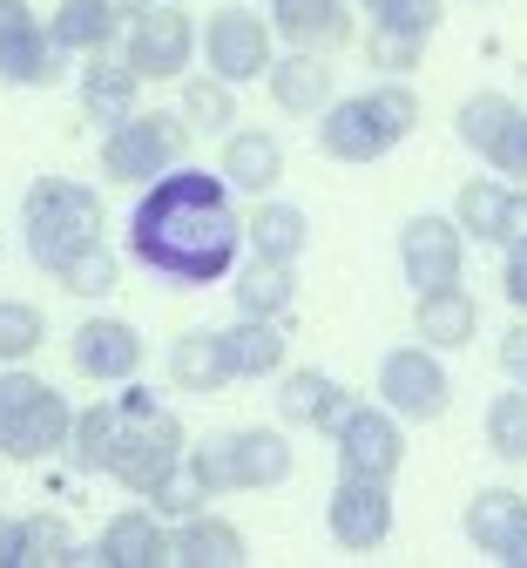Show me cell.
I'll list each match as a JSON object with an SVG mask.
<instances>
[{
	"instance_id": "6da1fadb",
	"label": "cell",
	"mask_w": 527,
	"mask_h": 568,
	"mask_svg": "<svg viewBox=\"0 0 527 568\" xmlns=\"http://www.w3.org/2000/svg\"><path fill=\"white\" fill-rule=\"evenodd\" d=\"M129 257L163 284H223L244 257L237 190L216 170H163L129 210Z\"/></svg>"
},
{
	"instance_id": "7a4b0ae2",
	"label": "cell",
	"mask_w": 527,
	"mask_h": 568,
	"mask_svg": "<svg viewBox=\"0 0 527 568\" xmlns=\"http://www.w3.org/2000/svg\"><path fill=\"white\" fill-rule=\"evenodd\" d=\"M419 129V95L406 89V75H386L365 95H332V109L318 115V150L332 163H379Z\"/></svg>"
},
{
	"instance_id": "3957f363",
	"label": "cell",
	"mask_w": 527,
	"mask_h": 568,
	"mask_svg": "<svg viewBox=\"0 0 527 568\" xmlns=\"http://www.w3.org/2000/svg\"><path fill=\"white\" fill-rule=\"evenodd\" d=\"M95 237H102V196L89 183H74V176H34L28 183V196H21V244H28V257L48 277Z\"/></svg>"
},
{
	"instance_id": "277c9868",
	"label": "cell",
	"mask_w": 527,
	"mask_h": 568,
	"mask_svg": "<svg viewBox=\"0 0 527 568\" xmlns=\"http://www.w3.org/2000/svg\"><path fill=\"white\" fill-rule=\"evenodd\" d=\"M68 419H74V406L61 386H48L28 366H0V454L14 467L54 460L68 447Z\"/></svg>"
},
{
	"instance_id": "5b68a950",
	"label": "cell",
	"mask_w": 527,
	"mask_h": 568,
	"mask_svg": "<svg viewBox=\"0 0 527 568\" xmlns=\"http://www.w3.org/2000/svg\"><path fill=\"white\" fill-rule=\"evenodd\" d=\"M183 454H190L183 447V419L170 406H156L149 393H122V426H115V447H109V467L102 474L142 501V494L156 487Z\"/></svg>"
},
{
	"instance_id": "8992f818",
	"label": "cell",
	"mask_w": 527,
	"mask_h": 568,
	"mask_svg": "<svg viewBox=\"0 0 527 568\" xmlns=\"http://www.w3.org/2000/svg\"><path fill=\"white\" fill-rule=\"evenodd\" d=\"M190 467L203 480V494H251V487H284L297 454L277 426H231V434H216L203 447H190Z\"/></svg>"
},
{
	"instance_id": "52a82bcc",
	"label": "cell",
	"mask_w": 527,
	"mask_h": 568,
	"mask_svg": "<svg viewBox=\"0 0 527 568\" xmlns=\"http://www.w3.org/2000/svg\"><path fill=\"white\" fill-rule=\"evenodd\" d=\"M190 150V122L170 115V109H135L122 122H109L102 135V176L109 183H156L163 170H176Z\"/></svg>"
},
{
	"instance_id": "ba28073f",
	"label": "cell",
	"mask_w": 527,
	"mask_h": 568,
	"mask_svg": "<svg viewBox=\"0 0 527 568\" xmlns=\"http://www.w3.org/2000/svg\"><path fill=\"white\" fill-rule=\"evenodd\" d=\"M325 440H332V454H338V474H358V480H386V487H393V474L406 467V419L386 413L379 399H372V406L352 399Z\"/></svg>"
},
{
	"instance_id": "9c48e42d",
	"label": "cell",
	"mask_w": 527,
	"mask_h": 568,
	"mask_svg": "<svg viewBox=\"0 0 527 568\" xmlns=\"http://www.w3.org/2000/svg\"><path fill=\"white\" fill-rule=\"evenodd\" d=\"M122 61L142 82H183L196 61V21L176 0H149L135 21H122Z\"/></svg>"
},
{
	"instance_id": "30bf717a",
	"label": "cell",
	"mask_w": 527,
	"mask_h": 568,
	"mask_svg": "<svg viewBox=\"0 0 527 568\" xmlns=\"http://www.w3.org/2000/svg\"><path fill=\"white\" fill-rule=\"evenodd\" d=\"M372 393H379V406L399 413L406 426H433V419H446V406H454V379H446L433 345H393L379 359V386Z\"/></svg>"
},
{
	"instance_id": "8fae6325",
	"label": "cell",
	"mask_w": 527,
	"mask_h": 568,
	"mask_svg": "<svg viewBox=\"0 0 527 568\" xmlns=\"http://www.w3.org/2000/svg\"><path fill=\"white\" fill-rule=\"evenodd\" d=\"M203 61H210V75L231 82V89L264 82L271 61H277V34H271V21L251 14V8H216V14L203 21Z\"/></svg>"
},
{
	"instance_id": "7c38bea8",
	"label": "cell",
	"mask_w": 527,
	"mask_h": 568,
	"mask_svg": "<svg viewBox=\"0 0 527 568\" xmlns=\"http://www.w3.org/2000/svg\"><path fill=\"white\" fill-rule=\"evenodd\" d=\"M61 48L48 41L41 14L28 8V0H0V82L14 89H54L61 82Z\"/></svg>"
},
{
	"instance_id": "4fadbf2b",
	"label": "cell",
	"mask_w": 527,
	"mask_h": 568,
	"mask_svg": "<svg viewBox=\"0 0 527 568\" xmlns=\"http://www.w3.org/2000/svg\"><path fill=\"white\" fill-rule=\"evenodd\" d=\"M325 528L338 548L352 555H372L393 541V487L386 480H358V474H338L332 501H325Z\"/></svg>"
},
{
	"instance_id": "5bb4252c",
	"label": "cell",
	"mask_w": 527,
	"mask_h": 568,
	"mask_svg": "<svg viewBox=\"0 0 527 568\" xmlns=\"http://www.w3.org/2000/svg\"><path fill=\"white\" fill-rule=\"evenodd\" d=\"M399 271H406V284H413V298L419 292H439V284H460V271H467V231L454 224V217H413L406 231H399Z\"/></svg>"
},
{
	"instance_id": "9a60e30c",
	"label": "cell",
	"mask_w": 527,
	"mask_h": 568,
	"mask_svg": "<svg viewBox=\"0 0 527 568\" xmlns=\"http://www.w3.org/2000/svg\"><path fill=\"white\" fill-rule=\"evenodd\" d=\"M68 366L95 386H129L142 373V332L129 318H82L68 332Z\"/></svg>"
},
{
	"instance_id": "2e32d148",
	"label": "cell",
	"mask_w": 527,
	"mask_h": 568,
	"mask_svg": "<svg viewBox=\"0 0 527 568\" xmlns=\"http://www.w3.org/2000/svg\"><path fill=\"white\" fill-rule=\"evenodd\" d=\"M264 89H271V102H277L284 115H312V122H318V115L332 109V95H338V68H332L325 54H312V48H291V54L271 61Z\"/></svg>"
},
{
	"instance_id": "e0dca14e",
	"label": "cell",
	"mask_w": 527,
	"mask_h": 568,
	"mask_svg": "<svg viewBox=\"0 0 527 568\" xmlns=\"http://www.w3.org/2000/svg\"><path fill=\"white\" fill-rule=\"evenodd\" d=\"M264 21L277 41L332 54L352 41V0H264Z\"/></svg>"
},
{
	"instance_id": "ac0fdd59",
	"label": "cell",
	"mask_w": 527,
	"mask_h": 568,
	"mask_svg": "<svg viewBox=\"0 0 527 568\" xmlns=\"http://www.w3.org/2000/svg\"><path fill=\"white\" fill-rule=\"evenodd\" d=\"M89 561H102V568H163L170 561L163 515L156 508H122V515H109V528L95 535Z\"/></svg>"
},
{
	"instance_id": "d6986e66",
	"label": "cell",
	"mask_w": 527,
	"mask_h": 568,
	"mask_svg": "<svg viewBox=\"0 0 527 568\" xmlns=\"http://www.w3.org/2000/svg\"><path fill=\"white\" fill-rule=\"evenodd\" d=\"M216 176L237 196H271L284 183V142L271 129H231L223 135V156H216Z\"/></svg>"
},
{
	"instance_id": "ffe728a7",
	"label": "cell",
	"mask_w": 527,
	"mask_h": 568,
	"mask_svg": "<svg viewBox=\"0 0 527 568\" xmlns=\"http://www.w3.org/2000/svg\"><path fill=\"white\" fill-rule=\"evenodd\" d=\"M170 561H183V568H244L251 561V541H244L237 521L196 508V515H183L170 528Z\"/></svg>"
},
{
	"instance_id": "44dd1931",
	"label": "cell",
	"mask_w": 527,
	"mask_h": 568,
	"mask_svg": "<svg viewBox=\"0 0 527 568\" xmlns=\"http://www.w3.org/2000/svg\"><path fill=\"white\" fill-rule=\"evenodd\" d=\"M413 325H419V345H433V352H460V345H474V332H480V298L460 292V284L419 292V298H413Z\"/></svg>"
},
{
	"instance_id": "7402d4cb",
	"label": "cell",
	"mask_w": 527,
	"mask_h": 568,
	"mask_svg": "<svg viewBox=\"0 0 527 568\" xmlns=\"http://www.w3.org/2000/svg\"><path fill=\"white\" fill-rule=\"evenodd\" d=\"M345 406H352V393H345L332 373H318V366H297V373H284V386H277V419H284V426L332 434Z\"/></svg>"
},
{
	"instance_id": "603a6c76",
	"label": "cell",
	"mask_w": 527,
	"mask_h": 568,
	"mask_svg": "<svg viewBox=\"0 0 527 568\" xmlns=\"http://www.w3.org/2000/svg\"><path fill=\"white\" fill-rule=\"evenodd\" d=\"M467 541L480 548V555H494V561H507L514 555V541L527 535V494H514V487H480L474 501H467Z\"/></svg>"
},
{
	"instance_id": "cb8c5ba5",
	"label": "cell",
	"mask_w": 527,
	"mask_h": 568,
	"mask_svg": "<svg viewBox=\"0 0 527 568\" xmlns=\"http://www.w3.org/2000/svg\"><path fill=\"white\" fill-rule=\"evenodd\" d=\"M244 244L251 257H271V264H297L312 244V217L297 203H277V196H257L251 210V224H244Z\"/></svg>"
},
{
	"instance_id": "d4e9b609",
	"label": "cell",
	"mask_w": 527,
	"mask_h": 568,
	"mask_svg": "<svg viewBox=\"0 0 527 568\" xmlns=\"http://www.w3.org/2000/svg\"><path fill=\"white\" fill-rule=\"evenodd\" d=\"M223 359H231V379H277L284 373V332L277 318H237L223 325Z\"/></svg>"
},
{
	"instance_id": "484cf974",
	"label": "cell",
	"mask_w": 527,
	"mask_h": 568,
	"mask_svg": "<svg viewBox=\"0 0 527 568\" xmlns=\"http://www.w3.org/2000/svg\"><path fill=\"white\" fill-rule=\"evenodd\" d=\"M231 298H237V318H284L291 298H297V264H271V257H251L231 271Z\"/></svg>"
},
{
	"instance_id": "4316f807",
	"label": "cell",
	"mask_w": 527,
	"mask_h": 568,
	"mask_svg": "<svg viewBox=\"0 0 527 568\" xmlns=\"http://www.w3.org/2000/svg\"><path fill=\"white\" fill-rule=\"evenodd\" d=\"M514 122H520V102H514V95H500V89H480V95H467V102H460V115H454V135L467 142V150H474L480 163H494Z\"/></svg>"
},
{
	"instance_id": "83f0119b",
	"label": "cell",
	"mask_w": 527,
	"mask_h": 568,
	"mask_svg": "<svg viewBox=\"0 0 527 568\" xmlns=\"http://www.w3.org/2000/svg\"><path fill=\"white\" fill-rule=\"evenodd\" d=\"M135 89H142V75L129 61H109V54H89V68H82V109H89V122H122V115H135Z\"/></svg>"
},
{
	"instance_id": "f1b7e54d",
	"label": "cell",
	"mask_w": 527,
	"mask_h": 568,
	"mask_svg": "<svg viewBox=\"0 0 527 568\" xmlns=\"http://www.w3.org/2000/svg\"><path fill=\"white\" fill-rule=\"evenodd\" d=\"M170 379H176V393H223V386H237L216 332H183L170 345Z\"/></svg>"
},
{
	"instance_id": "f546056e",
	"label": "cell",
	"mask_w": 527,
	"mask_h": 568,
	"mask_svg": "<svg viewBox=\"0 0 527 568\" xmlns=\"http://www.w3.org/2000/svg\"><path fill=\"white\" fill-rule=\"evenodd\" d=\"M122 34V21L115 14H102L95 0H61V8L48 14V41L61 48V54H109V41Z\"/></svg>"
},
{
	"instance_id": "4dcf8cb0",
	"label": "cell",
	"mask_w": 527,
	"mask_h": 568,
	"mask_svg": "<svg viewBox=\"0 0 527 568\" xmlns=\"http://www.w3.org/2000/svg\"><path fill=\"white\" fill-rule=\"evenodd\" d=\"M115 426H122V399H95L68 419V460L82 467V474H102L109 467V447H115Z\"/></svg>"
},
{
	"instance_id": "1f68e13d",
	"label": "cell",
	"mask_w": 527,
	"mask_h": 568,
	"mask_svg": "<svg viewBox=\"0 0 527 568\" xmlns=\"http://www.w3.org/2000/svg\"><path fill=\"white\" fill-rule=\"evenodd\" d=\"M487 454L507 467H527V386L520 379L487 399Z\"/></svg>"
},
{
	"instance_id": "d6a6232c",
	"label": "cell",
	"mask_w": 527,
	"mask_h": 568,
	"mask_svg": "<svg viewBox=\"0 0 527 568\" xmlns=\"http://www.w3.org/2000/svg\"><path fill=\"white\" fill-rule=\"evenodd\" d=\"M176 115L190 122V135H231V122H237V89L216 82V75H190Z\"/></svg>"
},
{
	"instance_id": "836d02e7",
	"label": "cell",
	"mask_w": 527,
	"mask_h": 568,
	"mask_svg": "<svg viewBox=\"0 0 527 568\" xmlns=\"http://www.w3.org/2000/svg\"><path fill=\"white\" fill-rule=\"evenodd\" d=\"M500 217H507V183H494V176L460 183V196H454V224H460L474 244H500Z\"/></svg>"
},
{
	"instance_id": "e575fe53",
	"label": "cell",
	"mask_w": 527,
	"mask_h": 568,
	"mask_svg": "<svg viewBox=\"0 0 527 568\" xmlns=\"http://www.w3.org/2000/svg\"><path fill=\"white\" fill-rule=\"evenodd\" d=\"M54 284H61V292H74V298H109L115 284H122V257L95 237V244H82V251L54 271Z\"/></svg>"
},
{
	"instance_id": "d590c367",
	"label": "cell",
	"mask_w": 527,
	"mask_h": 568,
	"mask_svg": "<svg viewBox=\"0 0 527 568\" xmlns=\"http://www.w3.org/2000/svg\"><path fill=\"white\" fill-rule=\"evenodd\" d=\"M61 561H89V548H74L61 515H21V568H61Z\"/></svg>"
},
{
	"instance_id": "8d00e7d4",
	"label": "cell",
	"mask_w": 527,
	"mask_h": 568,
	"mask_svg": "<svg viewBox=\"0 0 527 568\" xmlns=\"http://www.w3.org/2000/svg\"><path fill=\"white\" fill-rule=\"evenodd\" d=\"M41 338H48L41 305H28V298H0V366H28L34 352H41Z\"/></svg>"
},
{
	"instance_id": "74e56055",
	"label": "cell",
	"mask_w": 527,
	"mask_h": 568,
	"mask_svg": "<svg viewBox=\"0 0 527 568\" xmlns=\"http://www.w3.org/2000/svg\"><path fill=\"white\" fill-rule=\"evenodd\" d=\"M372 28H393V34H413V41H433L439 21H446V0H365Z\"/></svg>"
},
{
	"instance_id": "f35d334b",
	"label": "cell",
	"mask_w": 527,
	"mask_h": 568,
	"mask_svg": "<svg viewBox=\"0 0 527 568\" xmlns=\"http://www.w3.org/2000/svg\"><path fill=\"white\" fill-rule=\"evenodd\" d=\"M142 501L156 508L163 521H183V515H196V508L210 501V494H203V480H196V467H190V454H183V460H176V467H170V474H163L156 487L142 494Z\"/></svg>"
},
{
	"instance_id": "ab89813d",
	"label": "cell",
	"mask_w": 527,
	"mask_h": 568,
	"mask_svg": "<svg viewBox=\"0 0 527 568\" xmlns=\"http://www.w3.org/2000/svg\"><path fill=\"white\" fill-rule=\"evenodd\" d=\"M419 54H426V41H413V34L365 28V61H372V68H386V75H413V68H419Z\"/></svg>"
},
{
	"instance_id": "60d3db41",
	"label": "cell",
	"mask_w": 527,
	"mask_h": 568,
	"mask_svg": "<svg viewBox=\"0 0 527 568\" xmlns=\"http://www.w3.org/2000/svg\"><path fill=\"white\" fill-rule=\"evenodd\" d=\"M500 251H507V264H500V292H507L514 312H527V244H500Z\"/></svg>"
},
{
	"instance_id": "b9f144b4",
	"label": "cell",
	"mask_w": 527,
	"mask_h": 568,
	"mask_svg": "<svg viewBox=\"0 0 527 568\" xmlns=\"http://www.w3.org/2000/svg\"><path fill=\"white\" fill-rule=\"evenodd\" d=\"M494 170H500V176H520V183H527V109H520V122L507 129L500 156H494Z\"/></svg>"
},
{
	"instance_id": "7bdbcfd3",
	"label": "cell",
	"mask_w": 527,
	"mask_h": 568,
	"mask_svg": "<svg viewBox=\"0 0 527 568\" xmlns=\"http://www.w3.org/2000/svg\"><path fill=\"white\" fill-rule=\"evenodd\" d=\"M500 366H507V379H520L527 386V312L507 325V338H500Z\"/></svg>"
},
{
	"instance_id": "ee69618b",
	"label": "cell",
	"mask_w": 527,
	"mask_h": 568,
	"mask_svg": "<svg viewBox=\"0 0 527 568\" xmlns=\"http://www.w3.org/2000/svg\"><path fill=\"white\" fill-rule=\"evenodd\" d=\"M500 244H527V183L507 190V217H500Z\"/></svg>"
},
{
	"instance_id": "f6af8a7d",
	"label": "cell",
	"mask_w": 527,
	"mask_h": 568,
	"mask_svg": "<svg viewBox=\"0 0 527 568\" xmlns=\"http://www.w3.org/2000/svg\"><path fill=\"white\" fill-rule=\"evenodd\" d=\"M0 568H21V521L0 515Z\"/></svg>"
},
{
	"instance_id": "bcb514c9",
	"label": "cell",
	"mask_w": 527,
	"mask_h": 568,
	"mask_svg": "<svg viewBox=\"0 0 527 568\" xmlns=\"http://www.w3.org/2000/svg\"><path fill=\"white\" fill-rule=\"evenodd\" d=\"M95 8H102V14H115V21H135L149 0H95Z\"/></svg>"
},
{
	"instance_id": "7dc6e473",
	"label": "cell",
	"mask_w": 527,
	"mask_h": 568,
	"mask_svg": "<svg viewBox=\"0 0 527 568\" xmlns=\"http://www.w3.org/2000/svg\"><path fill=\"white\" fill-rule=\"evenodd\" d=\"M507 568H527V535L514 541V555H507Z\"/></svg>"
},
{
	"instance_id": "c3c4849f",
	"label": "cell",
	"mask_w": 527,
	"mask_h": 568,
	"mask_svg": "<svg viewBox=\"0 0 527 568\" xmlns=\"http://www.w3.org/2000/svg\"><path fill=\"white\" fill-rule=\"evenodd\" d=\"M474 8H494V0H474Z\"/></svg>"
},
{
	"instance_id": "681fc988",
	"label": "cell",
	"mask_w": 527,
	"mask_h": 568,
	"mask_svg": "<svg viewBox=\"0 0 527 568\" xmlns=\"http://www.w3.org/2000/svg\"><path fill=\"white\" fill-rule=\"evenodd\" d=\"M0 251H8V237H0Z\"/></svg>"
}]
</instances>
